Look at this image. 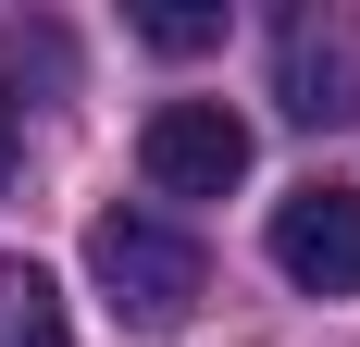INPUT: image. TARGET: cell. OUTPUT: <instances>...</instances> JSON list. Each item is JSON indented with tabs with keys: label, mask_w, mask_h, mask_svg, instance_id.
<instances>
[{
	"label": "cell",
	"mask_w": 360,
	"mask_h": 347,
	"mask_svg": "<svg viewBox=\"0 0 360 347\" xmlns=\"http://www.w3.org/2000/svg\"><path fill=\"white\" fill-rule=\"evenodd\" d=\"M274 100L286 124H360V13H286L274 37Z\"/></svg>",
	"instance_id": "4"
},
{
	"label": "cell",
	"mask_w": 360,
	"mask_h": 347,
	"mask_svg": "<svg viewBox=\"0 0 360 347\" xmlns=\"http://www.w3.org/2000/svg\"><path fill=\"white\" fill-rule=\"evenodd\" d=\"M13 149H25V112H13V74H0V186H13Z\"/></svg>",
	"instance_id": "7"
},
{
	"label": "cell",
	"mask_w": 360,
	"mask_h": 347,
	"mask_svg": "<svg viewBox=\"0 0 360 347\" xmlns=\"http://www.w3.org/2000/svg\"><path fill=\"white\" fill-rule=\"evenodd\" d=\"M0 347H75L63 285L37 273V261H0Z\"/></svg>",
	"instance_id": "5"
},
{
	"label": "cell",
	"mask_w": 360,
	"mask_h": 347,
	"mask_svg": "<svg viewBox=\"0 0 360 347\" xmlns=\"http://www.w3.org/2000/svg\"><path fill=\"white\" fill-rule=\"evenodd\" d=\"M87 273H100L112 322H137V335H174V322L199 310L212 261H199V236H186V223H162V211H100V236H87Z\"/></svg>",
	"instance_id": "1"
},
{
	"label": "cell",
	"mask_w": 360,
	"mask_h": 347,
	"mask_svg": "<svg viewBox=\"0 0 360 347\" xmlns=\"http://www.w3.org/2000/svg\"><path fill=\"white\" fill-rule=\"evenodd\" d=\"M274 273L298 298H360V186L311 174V186L274 199Z\"/></svg>",
	"instance_id": "3"
},
{
	"label": "cell",
	"mask_w": 360,
	"mask_h": 347,
	"mask_svg": "<svg viewBox=\"0 0 360 347\" xmlns=\"http://www.w3.org/2000/svg\"><path fill=\"white\" fill-rule=\"evenodd\" d=\"M137 174L162 199H224V186H249V124L224 100H162L137 124Z\"/></svg>",
	"instance_id": "2"
},
{
	"label": "cell",
	"mask_w": 360,
	"mask_h": 347,
	"mask_svg": "<svg viewBox=\"0 0 360 347\" xmlns=\"http://www.w3.org/2000/svg\"><path fill=\"white\" fill-rule=\"evenodd\" d=\"M137 37L186 63V50H212V37H224V13H212V0H149V13H137Z\"/></svg>",
	"instance_id": "6"
}]
</instances>
